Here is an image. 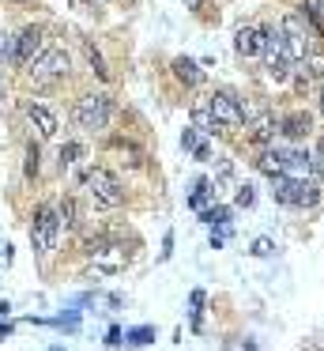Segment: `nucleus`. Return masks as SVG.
Returning a JSON list of instances; mask_svg holds the SVG:
<instances>
[{"label": "nucleus", "mask_w": 324, "mask_h": 351, "mask_svg": "<svg viewBox=\"0 0 324 351\" xmlns=\"http://www.w3.org/2000/svg\"><path fill=\"white\" fill-rule=\"evenodd\" d=\"M279 31H283L286 46H290L294 61H306V57H313L316 46H321V27H316L313 19L306 16V12H286L283 23H279Z\"/></svg>", "instance_id": "f257e3e1"}, {"label": "nucleus", "mask_w": 324, "mask_h": 351, "mask_svg": "<svg viewBox=\"0 0 324 351\" xmlns=\"http://www.w3.org/2000/svg\"><path fill=\"white\" fill-rule=\"evenodd\" d=\"M264 72H268V80H275V84H286V80L294 76V53L290 46H286L283 31H268L264 34Z\"/></svg>", "instance_id": "f03ea898"}, {"label": "nucleus", "mask_w": 324, "mask_h": 351, "mask_svg": "<svg viewBox=\"0 0 324 351\" xmlns=\"http://www.w3.org/2000/svg\"><path fill=\"white\" fill-rule=\"evenodd\" d=\"M57 234H60V215L57 208L42 204L34 212V223H30V245H34V257L45 261L53 253V245H57Z\"/></svg>", "instance_id": "7ed1b4c3"}, {"label": "nucleus", "mask_w": 324, "mask_h": 351, "mask_svg": "<svg viewBox=\"0 0 324 351\" xmlns=\"http://www.w3.org/2000/svg\"><path fill=\"white\" fill-rule=\"evenodd\" d=\"M271 197L279 204H290V208H313L321 200V189L316 182H301V178H271Z\"/></svg>", "instance_id": "20e7f679"}, {"label": "nucleus", "mask_w": 324, "mask_h": 351, "mask_svg": "<svg viewBox=\"0 0 324 351\" xmlns=\"http://www.w3.org/2000/svg\"><path fill=\"white\" fill-rule=\"evenodd\" d=\"M83 189H87L90 197H95V204H102V208H117L121 200H125L121 182L105 167H90L87 174H83Z\"/></svg>", "instance_id": "39448f33"}, {"label": "nucleus", "mask_w": 324, "mask_h": 351, "mask_svg": "<svg viewBox=\"0 0 324 351\" xmlns=\"http://www.w3.org/2000/svg\"><path fill=\"white\" fill-rule=\"evenodd\" d=\"M72 117H75V125L87 129V132L105 129V125H110V99H105V95H83L72 106Z\"/></svg>", "instance_id": "423d86ee"}, {"label": "nucleus", "mask_w": 324, "mask_h": 351, "mask_svg": "<svg viewBox=\"0 0 324 351\" xmlns=\"http://www.w3.org/2000/svg\"><path fill=\"white\" fill-rule=\"evenodd\" d=\"M208 110H211V117H215L219 129H241V125H245V114H241V99H238V95H230V91L208 95Z\"/></svg>", "instance_id": "0eeeda50"}, {"label": "nucleus", "mask_w": 324, "mask_h": 351, "mask_svg": "<svg viewBox=\"0 0 324 351\" xmlns=\"http://www.w3.org/2000/svg\"><path fill=\"white\" fill-rule=\"evenodd\" d=\"M68 69H72V61H68V53H64V49H57V46H49L42 57L30 61V76H34L38 84H49V80L68 76Z\"/></svg>", "instance_id": "6e6552de"}, {"label": "nucleus", "mask_w": 324, "mask_h": 351, "mask_svg": "<svg viewBox=\"0 0 324 351\" xmlns=\"http://www.w3.org/2000/svg\"><path fill=\"white\" fill-rule=\"evenodd\" d=\"M87 253H90V261H95V268L98 272H121V268L128 265V250L121 242H90L87 245Z\"/></svg>", "instance_id": "1a4fd4ad"}, {"label": "nucleus", "mask_w": 324, "mask_h": 351, "mask_svg": "<svg viewBox=\"0 0 324 351\" xmlns=\"http://www.w3.org/2000/svg\"><path fill=\"white\" fill-rule=\"evenodd\" d=\"M42 53H45V31H42V27H23L19 38H15L12 57L19 64H30L34 57H42Z\"/></svg>", "instance_id": "9d476101"}, {"label": "nucleus", "mask_w": 324, "mask_h": 351, "mask_svg": "<svg viewBox=\"0 0 324 351\" xmlns=\"http://www.w3.org/2000/svg\"><path fill=\"white\" fill-rule=\"evenodd\" d=\"M275 132H283V121H279L275 114H268V110L249 121V140H253V144H271Z\"/></svg>", "instance_id": "9b49d317"}, {"label": "nucleus", "mask_w": 324, "mask_h": 351, "mask_svg": "<svg viewBox=\"0 0 324 351\" xmlns=\"http://www.w3.org/2000/svg\"><path fill=\"white\" fill-rule=\"evenodd\" d=\"M313 167H316V159L309 152H283V178H301V182H309L313 178Z\"/></svg>", "instance_id": "f8f14e48"}, {"label": "nucleus", "mask_w": 324, "mask_h": 351, "mask_svg": "<svg viewBox=\"0 0 324 351\" xmlns=\"http://www.w3.org/2000/svg\"><path fill=\"white\" fill-rule=\"evenodd\" d=\"M23 114H27V121L38 129V136H42V140L57 136V117H53L42 102H27V106H23Z\"/></svg>", "instance_id": "ddd939ff"}, {"label": "nucleus", "mask_w": 324, "mask_h": 351, "mask_svg": "<svg viewBox=\"0 0 324 351\" xmlns=\"http://www.w3.org/2000/svg\"><path fill=\"white\" fill-rule=\"evenodd\" d=\"M264 34L260 27H238V34H234V46H238L241 57H260L264 53Z\"/></svg>", "instance_id": "4468645a"}, {"label": "nucleus", "mask_w": 324, "mask_h": 351, "mask_svg": "<svg viewBox=\"0 0 324 351\" xmlns=\"http://www.w3.org/2000/svg\"><path fill=\"white\" fill-rule=\"evenodd\" d=\"M294 80H298V87H309L313 80H324V57L313 53L306 61H298L294 64Z\"/></svg>", "instance_id": "2eb2a0df"}, {"label": "nucleus", "mask_w": 324, "mask_h": 351, "mask_svg": "<svg viewBox=\"0 0 324 351\" xmlns=\"http://www.w3.org/2000/svg\"><path fill=\"white\" fill-rule=\"evenodd\" d=\"M173 76H177L181 84H188V87L203 84V72H200V64H196V61H188V57H177V61H173Z\"/></svg>", "instance_id": "dca6fc26"}, {"label": "nucleus", "mask_w": 324, "mask_h": 351, "mask_svg": "<svg viewBox=\"0 0 324 351\" xmlns=\"http://www.w3.org/2000/svg\"><path fill=\"white\" fill-rule=\"evenodd\" d=\"M309 129H313V117H309V114H290V117H283V132H286L290 140L309 136Z\"/></svg>", "instance_id": "f3484780"}, {"label": "nucleus", "mask_w": 324, "mask_h": 351, "mask_svg": "<svg viewBox=\"0 0 324 351\" xmlns=\"http://www.w3.org/2000/svg\"><path fill=\"white\" fill-rule=\"evenodd\" d=\"M192 121H196V129H200V132H215L219 129L215 117H211V110H208V102H196V106H192Z\"/></svg>", "instance_id": "a211bd4d"}, {"label": "nucleus", "mask_w": 324, "mask_h": 351, "mask_svg": "<svg viewBox=\"0 0 324 351\" xmlns=\"http://www.w3.org/2000/svg\"><path fill=\"white\" fill-rule=\"evenodd\" d=\"M57 215H60V227H75V223H79V204H75L72 197H64L57 204Z\"/></svg>", "instance_id": "6ab92c4d"}, {"label": "nucleus", "mask_w": 324, "mask_h": 351, "mask_svg": "<svg viewBox=\"0 0 324 351\" xmlns=\"http://www.w3.org/2000/svg\"><path fill=\"white\" fill-rule=\"evenodd\" d=\"M125 340H128V343H136V348H143V343L155 340V328H151V325H140V328H132V332H128Z\"/></svg>", "instance_id": "aec40b11"}, {"label": "nucleus", "mask_w": 324, "mask_h": 351, "mask_svg": "<svg viewBox=\"0 0 324 351\" xmlns=\"http://www.w3.org/2000/svg\"><path fill=\"white\" fill-rule=\"evenodd\" d=\"M301 12H306V16L324 31V0H306V8H301Z\"/></svg>", "instance_id": "412c9836"}, {"label": "nucleus", "mask_w": 324, "mask_h": 351, "mask_svg": "<svg viewBox=\"0 0 324 351\" xmlns=\"http://www.w3.org/2000/svg\"><path fill=\"white\" fill-rule=\"evenodd\" d=\"M208 197H211V182H196V193L188 197V208H203Z\"/></svg>", "instance_id": "4be33fe9"}, {"label": "nucleus", "mask_w": 324, "mask_h": 351, "mask_svg": "<svg viewBox=\"0 0 324 351\" xmlns=\"http://www.w3.org/2000/svg\"><path fill=\"white\" fill-rule=\"evenodd\" d=\"M79 155H83V147H79V144H64V147H60V167H72V162L79 159Z\"/></svg>", "instance_id": "5701e85b"}, {"label": "nucleus", "mask_w": 324, "mask_h": 351, "mask_svg": "<svg viewBox=\"0 0 324 351\" xmlns=\"http://www.w3.org/2000/svg\"><path fill=\"white\" fill-rule=\"evenodd\" d=\"M271 253H275V242H271V238H256L253 242V257H271Z\"/></svg>", "instance_id": "b1692460"}, {"label": "nucleus", "mask_w": 324, "mask_h": 351, "mask_svg": "<svg viewBox=\"0 0 324 351\" xmlns=\"http://www.w3.org/2000/svg\"><path fill=\"white\" fill-rule=\"evenodd\" d=\"M230 219V212H226V208H208V212H203V223H211V227H215V223H226Z\"/></svg>", "instance_id": "393cba45"}, {"label": "nucleus", "mask_w": 324, "mask_h": 351, "mask_svg": "<svg viewBox=\"0 0 324 351\" xmlns=\"http://www.w3.org/2000/svg\"><path fill=\"white\" fill-rule=\"evenodd\" d=\"M253 200H256L253 185H241V189H238V204H241V208H249V204H253Z\"/></svg>", "instance_id": "a878e982"}, {"label": "nucleus", "mask_w": 324, "mask_h": 351, "mask_svg": "<svg viewBox=\"0 0 324 351\" xmlns=\"http://www.w3.org/2000/svg\"><path fill=\"white\" fill-rule=\"evenodd\" d=\"M181 147H188V152H196V147H200V140H196V132H192V129L181 132Z\"/></svg>", "instance_id": "bb28decb"}, {"label": "nucleus", "mask_w": 324, "mask_h": 351, "mask_svg": "<svg viewBox=\"0 0 324 351\" xmlns=\"http://www.w3.org/2000/svg\"><path fill=\"white\" fill-rule=\"evenodd\" d=\"M200 306H203V291H192V325H200Z\"/></svg>", "instance_id": "cd10ccee"}, {"label": "nucleus", "mask_w": 324, "mask_h": 351, "mask_svg": "<svg viewBox=\"0 0 324 351\" xmlns=\"http://www.w3.org/2000/svg\"><path fill=\"white\" fill-rule=\"evenodd\" d=\"M27 174H38V147H30L27 155Z\"/></svg>", "instance_id": "c85d7f7f"}, {"label": "nucleus", "mask_w": 324, "mask_h": 351, "mask_svg": "<svg viewBox=\"0 0 324 351\" xmlns=\"http://www.w3.org/2000/svg\"><path fill=\"white\" fill-rule=\"evenodd\" d=\"M316 167H321V178H324V140H321V147H316Z\"/></svg>", "instance_id": "c756f323"}, {"label": "nucleus", "mask_w": 324, "mask_h": 351, "mask_svg": "<svg viewBox=\"0 0 324 351\" xmlns=\"http://www.w3.org/2000/svg\"><path fill=\"white\" fill-rule=\"evenodd\" d=\"M8 53H12V49H8V38H4V34H0V61H4Z\"/></svg>", "instance_id": "7c9ffc66"}, {"label": "nucleus", "mask_w": 324, "mask_h": 351, "mask_svg": "<svg viewBox=\"0 0 324 351\" xmlns=\"http://www.w3.org/2000/svg\"><path fill=\"white\" fill-rule=\"evenodd\" d=\"M185 8H203V0H185Z\"/></svg>", "instance_id": "2f4dec72"}, {"label": "nucleus", "mask_w": 324, "mask_h": 351, "mask_svg": "<svg viewBox=\"0 0 324 351\" xmlns=\"http://www.w3.org/2000/svg\"><path fill=\"white\" fill-rule=\"evenodd\" d=\"M321 114H324V87H321Z\"/></svg>", "instance_id": "473e14b6"}, {"label": "nucleus", "mask_w": 324, "mask_h": 351, "mask_svg": "<svg viewBox=\"0 0 324 351\" xmlns=\"http://www.w3.org/2000/svg\"><path fill=\"white\" fill-rule=\"evenodd\" d=\"M0 102H4V84H0Z\"/></svg>", "instance_id": "72a5a7b5"}, {"label": "nucleus", "mask_w": 324, "mask_h": 351, "mask_svg": "<svg viewBox=\"0 0 324 351\" xmlns=\"http://www.w3.org/2000/svg\"><path fill=\"white\" fill-rule=\"evenodd\" d=\"M90 4H105V0H90Z\"/></svg>", "instance_id": "f704fd0d"}, {"label": "nucleus", "mask_w": 324, "mask_h": 351, "mask_svg": "<svg viewBox=\"0 0 324 351\" xmlns=\"http://www.w3.org/2000/svg\"><path fill=\"white\" fill-rule=\"evenodd\" d=\"M53 351H57V348H53Z\"/></svg>", "instance_id": "c9c22d12"}]
</instances>
